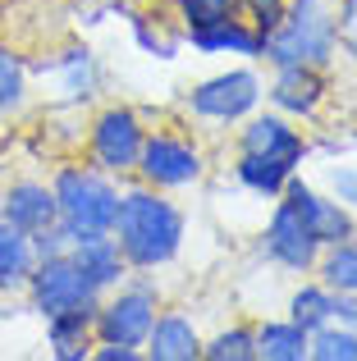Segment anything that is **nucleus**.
Segmentation results:
<instances>
[{
  "instance_id": "7",
  "label": "nucleus",
  "mask_w": 357,
  "mask_h": 361,
  "mask_svg": "<svg viewBox=\"0 0 357 361\" xmlns=\"http://www.w3.org/2000/svg\"><path fill=\"white\" fill-rule=\"evenodd\" d=\"M266 101V82L257 69H224L193 82L183 97V110L202 123H243Z\"/></svg>"
},
{
  "instance_id": "26",
  "label": "nucleus",
  "mask_w": 357,
  "mask_h": 361,
  "mask_svg": "<svg viewBox=\"0 0 357 361\" xmlns=\"http://www.w3.org/2000/svg\"><path fill=\"white\" fill-rule=\"evenodd\" d=\"M206 361H257V329L252 325H229L220 334L202 338Z\"/></svg>"
},
{
  "instance_id": "21",
  "label": "nucleus",
  "mask_w": 357,
  "mask_h": 361,
  "mask_svg": "<svg viewBox=\"0 0 357 361\" xmlns=\"http://www.w3.org/2000/svg\"><path fill=\"white\" fill-rule=\"evenodd\" d=\"M32 265H37L32 238L18 233V229H9V224L0 220V293H23Z\"/></svg>"
},
{
  "instance_id": "1",
  "label": "nucleus",
  "mask_w": 357,
  "mask_h": 361,
  "mask_svg": "<svg viewBox=\"0 0 357 361\" xmlns=\"http://www.w3.org/2000/svg\"><path fill=\"white\" fill-rule=\"evenodd\" d=\"M110 238L119 243L128 270L156 274L165 265H174L178 252H183L188 215L170 192L133 178L128 188H119V211H115V224H110Z\"/></svg>"
},
{
  "instance_id": "25",
  "label": "nucleus",
  "mask_w": 357,
  "mask_h": 361,
  "mask_svg": "<svg viewBox=\"0 0 357 361\" xmlns=\"http://www.w3.org/2000/svg\"><path fill=\"white\" fill-rule=\"evenodd\" d=\"M178 32H197V27H215L224 18H238V0H170Z\"/></svg>"
},
{
  "instance_id": "5",
  "label": "nucleus",
  "mask_w": 357,
  "mask_h": 361,
  "mask_svg": "<svg viewBox=\"0 0 357 361\" xmlns=\"http://www.w3.org/2000/svg\"><path fill=\"white\" fill-rule=\"evenodd\" d=\"M206 174V151L197 137L174 128H147L143 156H138L133 178L147 188H161V192H183V188L202 183Z\"/></svg>"
},
{
  "instance_id": "4",
  "label": "nucleus",
  "mask_w": 357,
  "mask_h": 361,
  "mask_svg": "<svg viewBox=\"0 0 357 361\" xmlns=\"http://www.w3.org/2000/svg\"><path fill=\"white\" fill-rule=\"evenodd\" d=\"M143 142H147V119L124 101H110L87 123V165L106 169L110 178H133Z\"/></svg>"
},
{
  "instance_id": "27",
  "label": "nucleus",
  "mask_w": 357,
  "mask_h": 361,
  "mask_svg": "<svg viewBox=\"0 0 357 361\" xmlns=\"http://www.w3.org/2000/svg\"><path fill=\"white\" fill-rule=\"evenodd\" d=\"M307 361H357V329L344 325H321L312 334V348H307Z\"/></svg>"
},
{
  "instance_id": "31",
  "label": "nucleus",
  "mask_w": 357,
  "mask_h": 361,
  "mask_svg": "<svg viewBox=\"0 0 357 361\" xmlns=\"http://www.w3.org/2000/svg\"><path fill=\"white\" fill-rule=\"evenodd\" d=\"M330 320H334V325H344V329H357V293H334Z\"/></svg>"
},
{
  "instance_id": "19",
  "label": "nucleus",
  "mask_w": 357,
  "mask_h": 361,
  "mask_svg": "<svg viewBox=\"0 0 357 361\" xmlns=\"http://www.w3.org/2000/svg\"><path fill=\"white\" fill-rule=\"evenodd\" d=\"M294 174H298V169H289L284 160H275V156H252V151H238V160H234V178H238V188H243V192H252V197H261V202H275Z\"/></svg>"
},
{
  "instance_id": "11",
  "label": "nucleus",
  "mask_w": 357,
  "mask_h": 361,
  "mask_svg": "<svg viewBox=\"0 0 357 361\" xmlns=\"http://www.w3.org/2000/svg\"><path fill=\"white\" fill-rule=\"evenodd\" d=\"M266 101H270V110L289 115L294 123H307L321 115L325 101H330V78L316 64H279L266 87Z\"/></svg>"
},
{
  "instance_id": "8",
  "label": "nucleus",
  "mask_w": 357,
  "mask_h": 361,
  "mask_svg": "<svg viewBox=\"0 0 357 361\" xmlns=\"http://www.w3.org/2000/svg\"><path fill=\"white\" fill-rule=\"evenodd\" d=\"M23 298H28V307L46 320V316H60V311H73V307H97L101 293L87 283V274L73 265L69 247H64V252H55V256H37Z\"/></svg>"
},
{
  "instance_id": "32",
  "label": "nucleus",
  "mask_w": 357,
  "mask_h": 361,
  "mask_svg": "<svg viewBox=\"0 0 357 361\" xmlns=\"http://www.w3.org/2000/svg\"><path fill=\"white\" fill-rule=\"evenodd\" d=\"M97 361H143V348H124V343H97L92 348Z\"/></svg>"
},
{
  "instance_id": "29",
  "label": "nucleus",
  "mask_w": 357,
  "mask_h": 361,
  "mask_svg": "<svg viewBox=\"0 0 357 361\" xmlns=\"http://www.w3.org/2000/svg\"><path fill=\"white\" fill-rule=\"evenodd\" d=\"M284 5H289V0H238L243 18H252V23H257L261 32H270V27L279 23V14H284Z\"/></svg>"
},
{
  "instance_id": "24",
  "label": "nucleus",
  "mask_w": 357,
  "mask_h": 361,
  "mask_svg": "<svg viewBox=\"0 0 357 361\" xmlns=\"http://www.w3.org/2000/svg\"><path fill=\"white\" fill-rule=\"evenodd\" d=\"M28 106V60L14 46L0 42V119L18 115Z\"/></svg>"
},
{
  "instance_id": "17",
  "label": "nucleus",
  "mask_w": 357,
  "mask_h": 361,
  "mask_svg": "<svg viewBox=\"0 0 357 361\" xmlns=\"http://www.w3.org/2000/svg\"><path fill=\"white\" fill-rule=\"evenodd\" d=\"M69 256H73V265L87 274V283L97 293L119 288V283L133 274V270H128V261H124V252H119V243L110 238V233H92V238L69 243Z\"/></svg>"
},
{
  "instance_id": "2",
  "label": "nucleus",
  "mask_w": 357,
  "mask_h": 361,
  "mask_svg": "<svg viewBox=\"0 0 357 361\" xmlns=\"http://www.w3.org/2000/svg\"><path fill=\"white\" fill-rule=\"evenodd\" d=\"M51 192H55V211H60V233L69 243L110 233L119 211V178H110L97 165L69 160L51 174Z\"/></svg>"
},
{
  "instance_id": "15",
  "label": "nucleus",
  "mask_w": 357,
  "mask_h": 361,
  "mask_svg": "<svg viewBox=\"0 0 357 361\" xmlns=\"http://www.w3.org/2000/svg\"><path fill=\"white\" fill-rule=\"evenodd\" d=\"M183 46H193L197 55H238V60H261V46H266V32H261L252 18H224L215 27H197V32H183Z\"/></svg>"
},
{
  "instance_id": "30",
  "label": "nucleus",
  "mask_w": 357,
  "mask_h": 361,
  "mask_svg": "<svg viewBox=\"0 0 357 361\" xmlns=\"http://www.w3.org/2000/svg\"><path fill=\"white\" fill-rule=\"evenodd\" d=\"M330 197L357 211V165H334L330 169Z\"/></svg>"
},
{
  "instance_id": "12",
  "label": "nucleus",
  "mask_w": 357,
  "mask_h": 361,
  "mask_svg": "<svg viewBox=\"0 0 357 361\" xmlns=\"http://www.w3.org/2000/svg\"><path fill=\"white\" fill-rule=\"evenodd\" d=\"M279 197H289V202L298 206V215L307 220V229H312V238L321 247H334V243H344V238L357 233V211H349L344 202H334L330 192H316L307 178L294 174Z\"/></svg>"
},
{
  "instance_id": "9",
  "label": "nucleus",
  "mask_w": 357,
  "mask_h": 361,
  "mask_svg": "<svg viewBox=\"0 0 357 361\" xmlns=\"http://www.w3.org/2000/svg\"><path fill=\"white\" fill-rule=\"evenodd\" d=\"M257 247L270 265H279V270H289V274H312L316 256H321V243L312 238L307 220L298 215V206L289 202V197H275V211H270Z\"/></svg>"
},
{
  "instance_id": "28",
  "label": "nucleus",
  "mask_w": 357,
  "mask_h": 361,
  "mask_svg": "<svg viewBox=\"0 0 357 361\" xmlns=\"http://www.w3.org/2000/svg\"><path fill=\"white\" fill-rule=\"evenodd\" d=\"M334 32H339V51L357 64V0H339V9H334Z\"/></svg>"
},
{
  "instance_id": "22",
  "label": "nucleus",
  "mask_w": 357,
  "mask_h": 361,
  "mask_svg": "<svg viewBox=\"0 0 357 361\" xmlns=\"http://www.w3.org/2000/svg\"><path fill=\"white\" fill-rule=\"evenodd\" d=\"M312 274L330 293H357V233L344 238V243H334V247H321Z\"/></svg>"
},
{
  "instance_id": "16",
  "label": "nucleus",
  "mask_w": 357,
  "mask_h": 361,
  "mask_svg": "<svg viewBox=\"0 0 357 361\" xmlns=\"http://www.w3.org/2000/svg\"><path fill=\"white\" fill-rule=\"evenodd\" d=\"M147 361H202V329L183 311H161L143 343Z\"/></svg>"
},
{
  "instance_id": "14",
  "label": "nucleus",
  "mask_w": 357,
  "mask_h": 361,
  "mask_svg": "<svg viewBox=\"0 0 357 361\" xmlns=\"http://www.w3.org/2000/svg\"><path fill=\"white\" fill-rule=\"evenodd\" d=\"M42 73H55V87H60L64 106H87V101H97L101 87H106V69H101L97 51L83 46V42L55 51L51 60L42 64Z\"/></svg>"
},
{
  "instance_id": "20",
  "label": "nucleus",
  "mask_w": 357,
  "mask_h": 361,
  "mask_svg": "<svg viewBox=\"0 0 357 361\" xmlns=\"http://www.w3.org/2000/svg\"><path fill=\"white\" fill-rule=\"evenodd\" d=\"M307 348H312V334L289 316L257 325V361H307Z\"/></svg>"
},
{
  "instance_id": "3",
  "label": "nucleus",
  "mask_w": 357,
  "mask_h": 361,
  "mask_svg": "<svg viewBox=\"0 0 357 361\" xmlns=\"http://www.w3.org/2000/svg\"><path fill=\"white\" fill-rule=\"evenodd\" d=\"M339 55V32H334V5L330 0H289L279 23L266 32L261 60L270 69L279 64H316L330 69Z\"/></svg>"
},
{
  "instance_id": "23",
  "label": "nucleus",
  "mask_w": 357,
  "mask_h": 361,
  "mask_svg": "<svg viewBox=\"0 0 357 361\" xmlns=\"http://www.w3.org/2000/svg\"><path fill=\"white\" fill-rule=\"evenodd\" d=\"M330 307H334V293L325 288L321 279H307L289 293V320L303 325L307 334H316L321 325H330Z\"/></svg>"
},
{
  "instance_id": "13",
  "label": "nucleus",
  "mask_w": 357,
  "mask_h": 361,
  "mask_svg": "<svg viewBox=\"0 0 357 361\" xmlns=\"http://www.w3.org/2000/svg\"><path fill=\"white\" fill-rule=\"evenodd\" d=\"M0 220L18 233H46L60 224V211H55V192L46 178H14L9 188H0Z\"/></svg>"
},
{
  "instance_id": "6",
  "label": "nucleus",
  "mask_w": 357,
  "mask_h": 361,
  "mask_svg": "<svg viewBox=\"0 0 357 361\" xmlns=\"http://www.w3.org/2000/svg\"><path fill=\"white\" fill-rule=\"evenodd\" d=\"M156 316H161V293H156V283L133 279V274H128L119 288L101 293L92 329H97V343L143 348L147 343V329H152Z\"/></svg>"
},
{
  "instance_id": "18",
  "label": "nucleus",
  "mask_w": 357,
  "mask_h": 361,
  "mask_svg": "<svg viewBox=\"0 0 357 361\" xmlns=\"http://www.w3.org/2000/svg\"><path fill=\"white\" fill-rule=\"evenodd\" d=\"M97 307H73L60 311V316H46V348H51L55 361H87L92 348H97Z\"/></svg>"
},
{
  "instance_id": "10",
  "label": "nucleus",
  "mask_w": 357,
  "mask_h": 361,
  "mask_svg": "<svg viewBox=\"0 0 357 361\" xmlns=\"http://www.w3.org/2000/svg\"><path fill=\"white\" fill-rule=\"evenodd\" d=\"M238 151L275 156V160H284L289 169H303V160L312 156V142H307V133L289 115H279V110H252L238 128Z\"/></svg>"
}]
</instances>
